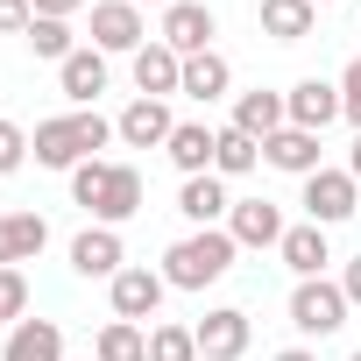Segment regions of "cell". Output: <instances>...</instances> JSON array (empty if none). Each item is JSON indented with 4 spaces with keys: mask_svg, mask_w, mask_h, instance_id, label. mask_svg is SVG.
Segmentation results:
<instances>
[{
    "mask_svg": "<svg viewBox=\"0 0 361 361\" xmlns=\"http://www.w3.org/2000/svg\"><path fill=\"white\" fill-rule=\"evenodd\" d=\"M234 234L227 227H199V234H185L170 255H163V283L170 290H206V283H220L227 269H234Z\"/></svg>",
    "mask_w": 361,
    "mask_h": 361,
    "instance_id": "1",
    "label": "cell"
},
{
    "mask_svg": "<svg viewBox=\"0 0 361 361\" xmlns=\"http://www.w3.org/2000/svg\"><path fill=\"white\" fill-rule=\"evenodd\" d=\"M106 142H114V121H99V114H57V121H43V128L29 135L36 163H50V170H78V163H92V149H106Z\"/></svg>",
    "mask_w": 361,
    "mask_h": 361,
    "instance_id": "2",
    "label": "cell"
},
{
    "mask_svg": "<svg viewBox=\"0 0 361 361\" xmlns=\"http://www.w3.org/2000/svg\"><path fill=\"white\" fill-rule=\"evenodd\" d=\"M347 290L340 283H326V276H305L298 290H290V326L305 333V340H326V333H340L347 326Z\"/></svg>",
    "mask_w": 361,
    "mask_h": 361,
    "instance_id": "3",
    "label": "cell"
},
{
    "mask_svg": "<svg viewBox=\"0 0 361 361\" xmlns=\"http://www.w3.org/2000/svg\"><path fill=\"white\" fill-rule=\"evenodd\" d=\"M305 213H312V227H340V220L361 213V185L347 170H312L305 177Z\"/></svg>",
    "mask_w": 361,
    "mask_h": 361,
    "instance_id": "4",
    "label": "cell"
},
{
    "mask_svg": "<svg viewBox=\"0 0 361 361\" xmlns=\"http://www.w3.org/2000/svg\"><path fill=\"white\" fill-rule=\"evenodd\" d=\"M213 36H220V22H213L206 0H170V8H163V43H170L177 57L213 50Z\"/></svg>",
    "mask_w": 361,
    "mask_h": 361,
    "instance_id": "5",
    "label": "cell"
},
{
    "mask_svg": "<svg viewBox=\"0 0 361 361\" xmlns=\"http://www.w3.org/2000/svg\"><path fill=\"white\" fill-rule=\"evenodd\" d=\"M149 43V29H142V8H135V0H99V8H92V50H142Z\"/></svg>",
    "mask_w": 361,
    "mask_h": 361,
    "instance_id": "6",
    "label": "cell"
},
{
    "mask_svg": "<svg viewBox=\"0 0 361 361\" xmlns=\"http://www.w3.org/2000/svg\"><path fill=\"white\" fill-rule=\"evenodd\" d=\"M177 85H185V57H177L163 36L142 43V50H135V92H142V99H170Z\"/></svg>",
    "mask_w": 361,
    "mask_h": 361,
    "instance_id": "7",
    "label": "cell"
},
{
    "mask_svg": "<svg viewBox=\"0 0 361 361\" xmlns=\"http://www.w3.org/2000/svg\"><path fill=\"white\" fill-rule=\"evenodd\" d=\"M283 106H290V128L326 135V128L340 121V85H326V78H298V85L283 92Z\"/></svg>",
    "mask_w": 361,
    "mask_h": 361,
    "instance_id": "8",
    "label": "cell"
},
{
    "mask_svg": "<svg viewBox=\"0 0 361 361\" xmlns=\"http://www.w3.org/2000/svg\"><path fill=\"white\" fill-rule=\"evenodd\" d=\"M192 333H199V354H206V361H241V354H248V312H234V305L206 312Z\"/></svg>",
    "mask_w": 361,
    "mask_h": 361,
    "instance_id": "9",
    "label": "cell"
},
{
    "mask_svg": "<svg viewBox=\"0 0 361 361\" xmlns=\"http://www.w3.org/2000/svg\"><path fill=\"white\" fill-rule=\"evenodd\" d=\"M227 234H234V248H276L290 227H283V213H276L269 199H241V206L227 213Z\"/></svg>",
    "mask_w": 361,
    "mask_h": 361,
    "instance_id": "10",
    "label": "cell"
},
{
    "mask_svg": "<svg viewBox=\"0 0 361 361\" xmlns=\"http://www.w3.org/2000/svg\"><path fill=\"white\" fill-rule=\"evenodd\" d=\"M163 290H170V283H163V269H121V276H114V319H135V326H142V319H156Z\"/></svg>",
    "mask_w": 361,
    "mask_h": 361,
    "instance_id": "11",
    "label": "cell"
},
{
    "mask_svg": "<svg viewBox=\"0 0 361 361\" xmlns=\"http://www.w3.org/2000/svg\"><path fill=\"white\" fill-rule=\"evenodd\" d=\"M92 213H99V227H121V220H135V213H142V170H128V163H106V185H99Z\"/></svg>",
    "mask_w": 361,
    "mask_h": 361,
    "instance_id": "12",
    "label": "cell"
},
{
    "mask_svg": "<svg viewBox=\"0 0 361 361\" xmlns=\"http://www.w3.org/2000/svg\"><path fill=\"white\" fill-rule=\"evenodd\" d=\"M170 128H177V121H170V106H163V99H128V114L114 121V135H121L128 149H163V142H170Z\"/></svg>",
    "mask_w": 361,
    "mask_h": 361,
    "instance_id": "13",
    "label": "cell"
},
{
    "mask_svg": "<svg viewBox=\"0 0 361 361\" xmlns=\"http://www.w3.org/2000/svg\"><path fill=\"white\" fill-rule=\"evenodd\" d=\"M43 248H50V227H43V213H0V269L36 262Z\"/></svg>",
    "mask_w": 361,
    "mask_h": 361,
    "instance_id": "14",
    "label": "cell"
},
{
    "mask_svg": "<svg viewBox=\"0 0 361 361\" xmlns=\"http://www.w3.org/2000/svg\"><path fill=\"white\" fill-rule=\"evenodd\" d=\"M163 149H170V163L185 170V177H206V170H213V149H220V128H206V121H177Z\"/></svg>",
    "mask_w": 361,
    "mask_h": 361,
    "instance_id": "15",
    "label": "cell"
},
{
    "mask_svg": "<svg viewBox=\"0 0 361 361\" xmlns=\"http://www.w3.org/2000/svg\"><path fill=\"white\" fill-rule=\"evenodd\" d=\"M0 361H64V326L57 319H15Z\"/></svg>",
    "mask_w": 361,
    "mask_h": 361,
    "instance_id": "16",
    "label": "cell"
},
{
    "mask_svg": "<svg viewBox=\"0 0 361 361\" xmlns=\"http://www.w3.org/2000/svg\"><path fill=\"white\" fill-rule=\"evenodd\" d=\"M71 269H78V276H106V283H114V276L128 269V262H121V234H114V227H85V234L71 241Z\"/></svg>",
    "mask_w": 361,
    "mask_h": 361,
    "instance_id": "17",
    "label": "cell"
},
{
    "mask_svg": "<svg viewBox=\"0 0 361 361\" xmlns=\"http://www.w3.org/2000/svg\"><path fill=\"white\" fill-rule=\"evenodd\" d=\"M177 213H185L192 227H220L227 213H234V199H227V185L206 170V177H185V192H177Z\"/></svg>",
    "mask_w": 361,
    "mask_h": 361,
    "instance_id": "18",
    "label": "cell"
},
{
    "mask_svg": "<svg viewBox=\"0 0 361 361\" xmlns=\"http://www.w3.org/2000/svg\"><path fill=\"white\" fill-rule=\"evenodd\" d=\"M234 128H241V135H255V142H269L276 128H290L283 92H262V85H255V92H241V99H234Z\"/></svg>",
    "mask_w": 361,
    "mask_h": 361,
    "instance_id": "19",
    "label": "cell"
},
{
    "mask_svg": "<svg viewBox=\"0 0 361 361\" xmlns=\"http://www.w3.org/2000/svg\"><path fill=\"white\" fill-rule=\"evenodd\" d=\"M262 156H269L276 170H290V177H312V170H326V163H319V135H312V128H276V135L262 142Z\"/></svg>",
    "mask_w": 361,
    "mask_h": 361,
    "instance_id": "20",
    "label": "cell"
},
{
    "mask_svg": "<svg viewBox=\"0 0 361 361\" xmlns=\"http://www.w3.org/2000/svg\"><path fill=\"white\" fill-rule=\"evenodd\" d=\"M57 78H64V99L92 106V99L106 92V50H71V57L57 64Z\"/></svg>",
    "mask_w": 361,
    "mask_h": 361,
    "instance_id": "21",
    "label": "cell"
},
{
    "mask_svg": "<svg viewBox=\"0 0 361 361\" xmlns=\"http://www.w3.org/2000/svg\"><path fill=\"white\" fill-rule=\"evenodd\" d=\"M227 85H234V64H227L220 50H199V57H185V85H177L185 99H206V106H213Z\"/></svg>",
    "mask_w": 361,
    "mask_h": 361,
    "instance_id": "22",
    "label": "cell"
},
{
    "mask_svg": "<svg viewBox=\"0 0 361 361\" xmlns=\"http://www.w3.org/2000/svg\"><path fill=\"white\" fill-rule=\"evenodd\" d=\"M276 248H283V262L298 269V283H305V276H326V262H333V248H326V227H312V220H305V227H290Z\"/></svg>",
    "mask_w": 361,
    "mask_h": 361,
    "instance_id": "23",
    "label": "cell"
},
{
    "mask_svg": "<svg viewBox=\"0 0 361 361\" xmlns=\"http://www.w3.org/2000/svg\"><path fill=\"white\" fill-rule=\"evenodd\" d=\"M312 22H319L312 0H262V36H269V43H305Z\"/></svg>",
    "mask_w": 361,
    "mask_h": 361,
    "instance_id": "24",
    "label": "cell"
},
{
    "mask_svg": "<svg viewBox=\"0 0 361 361\" xmlns=\"http://www.w3.org/2000/svg\"><path fill=\"white\" fill-rule=\"evenodd\" d=\"M92 361H149V333L135 319H106L92 340Z\"/></svg>",
    "mask_w": 361,
    "mask_h": 361,
    "instance_id": "25",
    "label": "cell"
},
{
    "mask_svg": "<svg viewBox=\"0 0 361 361\" xmlns=\"http://www.w3.org/2000/svg\"><path fill=\"white\" fill-rule=\"evenodd\" d=\"M255 163H262V142L227 121V128H220V149H213V177H248Z\"/></svg>",
    "mask_w": 361,
    "mask_h": 361,
    "instance_id": "26",
    "label": "cell"
},
{
    "mask_svg": "<svg viewBox=\"0 0 361 361\" xmlns=\"http://www.w3.org/2000/svg\"><path fill=\"white\" fill-rule=\"evenodd\" d=\"M149 361H199V333L192 326H156L149 333Z\"/></svg>",
    "mask_w": 361,
    "mask_h": 361,
    "instance_id": "27",
    "label": "cell"
},
{
    "mask_svg": "<svg viewBox=\"0 0 361 361\" xmlns=\"http://www.w3.org/2000/svg\"><path fill=\"white\" fill-rule=\"evenodd\" d=\"M29 43H36V57H50V64H64L78 43H71V22H50V15H36L29 22Z\"/></svg>",
    "mask_w": 361,
    "mask_h": 361,
    "instance_id": "28",
    "label": "cell"
},
{
    "mask_svg": "<svg viewBox=\"0 0 361 361\" xmlns=\"http://www.w3.org/2000/svg\"><path fill=\"white\" fill-rule=\"evenodd\" d=\"M22 312H29V276L0 269V319H22Z\"/></svg>",
    "mask_w": 361,
    "mask_h": 361,
    "instance_id": "29",
    "label": "cell"
},
{
    "mask_svg": "<svg viewBox=\"0 0 361 361\" xmlns=\"http://www.w3.org/2000/svg\"><path fill=\"white\" fill-rule=\"evenodd\" d=\"M99 185H106V163H99V156H92V163H78V170H71V199H78V206H85V213H92V199H99Z\"/></svg>",
    "mask_w": 361,
    "mask_h": 361,
    "instance_id": "30",
    "label": "cell"
},
{
    "mask_svg": "<svg viewBox=\"0 0 361 361\" xmlns=\"http://www.w3.org/2000/svg\"><path fill=\"white\" fill-rule=\"evenodd\" d=\"M340 114H347V121H354V135H361V57L340 71Z\"/></svg>",
    "mask_w": 361,
    "mask_h": 361,
    "instance_id": "31",
    "label": "cell"
},
{
    "mask_svg": "<svg viewBox=\"0 0 361 361\" xmlns=\"http://www.w3.org/2000/svg\"><path fill=\"white\" fill-rule=\"evenodd\" d=\"M22 156H29V135H22L15 121H0V177H8V170H22Z\"/></svg>",
    "mask_w": 361,
    "mask_h": 361,
    "instance_id": "32",
    "label": "cell"
},
{
    "mask_svg": "<svg viewBox=\"0 0 361 361\" xmlns=\"http://www.w3.org/2000/svg\"><path fill=\"white\" fill-rule=\"evenodd\" d=\"M29 22H36L29 0H0V36H29Z\"/></svg>",
    "mask_w": 361,
    "mask_h": 361,
    "instance_id": "33",
    "label": "cell"
},
{
    "mask_svg": "<svg viewBox=\"0 0 361 361\" xmlns=\"http://www.w3.org/2000/svg\"><path fill=\"white\" fill-rule=\"evenodd\" d=\"M29 8H36V15H50V22H71L85 0H29Z\"/></svg>",
    "mask_w": 361,
    "mask_h": 361,
    "instance_id": "34",
    "label": "cell"
},
{
    "mask_svg": "<svg viewBox=\"0 0 361 361\" xmlns=\"http://www.w3.org/2000/svg\"><path fill=\"white\" fill-rule=\"evenodd\" d=\"M340 290H347V305H361V255L347 262V276H340Z\"/></svg>",
    "mask_w": 361,
    "mask_h": 361,
    "instance_id": "35",
    "label": "cell"
},
{
    "mask_svg": "<svg viewBox=\"0 0 361 361\" xmlns=\"http://www.w3.org/2000/svg\"><path fill=\"white\" fill-rule=\"evenodd\" d=\"M347 177L361 185V135H354V149H347Z\"/></svg>",
    "mask_w": 361,
    "mask_h": 361,
    "instance_id": "36",
    "label": "cell"
},
{
    "mask_svg": "<svg viewBox=\"0 0 361 361\" xmlns=\"http://www.w3.org/2000/svg\"><path fill=\"white\" fill-rule=\"evenodd\" d=\"M276 361H319V354H312V347H283Z\"/></svg>",
    "mask_w": 361,
    "mask_h": 361,
    "instance_id": "37",
    "label": "cell"
},
{
    "mask_svg": "<svg viewBox=\"0 0 361 361\" xmlns=\"http://www.w3.org/2000/svg\"><path fill=\"white\" fill-rule=\"evenodd\" d=\"M312 8H333V0H312Z\"/></svg>",
    "mask_w": 361,
    "mask_h": 361,
    "instance_id": "38",
    "label": "cell"
},
{
    "mask_svg": "<svg viewBox=\"0 0 361 361\" xmlns=\"http://www.w3.org/2000/svg\"><path fill=\"white\" fill-rule=\"evenodd\" d=\"M135 8H142V0H135ZM156 8H170V0H156Z\"/></svg>",
    "mask_w": 361,
    "mask_h": 361,
    "instance_id": "39",
    "label": "cell"
},
{
    "mask_svg": "<svg viewBox=\"0 0 361 361\" xmlns=\"http://www.w3.org/2000/svg\"><path fill=\"white\" fill-rule=\"evenodd\" d=\"M354 361H361V354H354Z\"/></svg>",
    "mask_w": 361,
    "mask_h": 361,
    "instance_id": "40",
    "label": "cell"
},
{
    "mask_svg": "<svg viewBox=\"0 0 361 361\" xmlns=\"http://www.w3.org/2000/svg\"><path fill=\"white\" fill-rule=\"evenodd\" d=\"M85 361H92V354H85Z\"/></svg>",
    "mask_w": 361,
    "mask_h": 361,
    "instance_id": "41",
    "label": "cell"
}]
</instances>
